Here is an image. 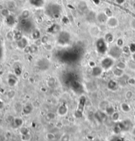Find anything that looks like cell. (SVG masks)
<instances>
[{"label":"cell","instance_id":"ab89813d","mask_svg":"<svg viewBox=\"0 0 135 141\" xmlns=\"http://www.w3.org/2000/svg\"><path fill=\"white\" fill-rule=\"evenodd\" d=\"M55 83V79L53 78L49 79L48 80V82H47V83H48V85L49 87H54Z\"/></svg>","mask_w":135,"mask_h":141},{"label":"cell","instance_id":"8992f818","mask_svg":"<svg viewBox=\"0 0 135 141\" xmlns=\"http://www.w3.org/2000/svg\"><path fill=\"white\" fill-rule=\"evenodd\" d=\"M123 53L122 48L119 46L113 45L110 48V49L108 51V55L109 56L111 57L113 59H118L119 58Z\"/></svg>","mask_w":135,"mask_h":141},{"label":"cell","instance_id":"f907efd6","mask_svg":"<svg viewBox=\"0 0 135 141\" xmlns=\"http://www.w3.org/2000/svg\"><path fill=\"white\" fill-rule=\"evenodd\" d=\"M125 97L127 98V99H130V98H132L133 97V93H132V91H127L126 93V94H125Z\"/></svg>","mask_w":135,"mask_h":141},{"label":"cell","instance_id":"ffe728a7","mask_svg":"<svg viewBox=\"0 0 135 141\" xmlns=\"http://www.w3.org/2000/svg\"><path fill=\"white\" fill-rule=\"evenodd\" d=\"M32 110H33V106H32V105L29 104L24 106L23 108V113L25 115H28V114L31 113Z\"/></svg>","mask_w":135,"mask_h":141},{"label":"cell","instance_id":"5bb4252c","mask_svg":"<svg viewBox=\"0 0 135 141\" xmlns=\"http://www.w3.org/2000/svg\"><path fill=\"white\" fill-rule=\"evenodd\" d=\"M38 67L40 68L41 70H46V69H48L49 68V63L48 60L43 58V59H41V60L38 61Z\"/></svg>","mask_w":135,"mask_h":141},{"label":"cell","instance_id":"7bdbcfd3","mask_svg":"<svg viewBox=\"0 0 135 141\" xmlns=\"http://www.w3.org/2000/svg\"><path fill=\"white\" fill-rule=\"evenodd\" d=\"M123 44H124V41H123V39L122 38H119L117 40V43H116V45L117 46H119L120 47H123Z\"/></svg>","mask_w":135,"mask_h":141},{"label":"cell","instance_id":"836d02e7","mask_svg":"<svg viewBox=\"0 0 135 141\" xmlns=\"http://www.w3.org/2000/svg\"><path fill=\"white\" fill-rule=\"evenodd\" d=\"M117 68H119V69H121V70H125L126 67H127V65H126V64H125L124 62H123V61H121V62H119L117 63V66H116Z\"/></svg>","mask_w":135,"mask_h":141},{"label":"cell","instance_id":"e0dca14e","mask_svg":"<svg viewBox=\"0 0 135 141\" xmlns=\"http://www.w3.org/2000/svg\"><path fill=\"white\" fill-rule=\"evenodd\" d=\"M5 23L8 26H13L16 23V18L13 15H9L8 17H5Z\"/></svg>","mask_w":135,"mask_h":141},{"label":"cell","instance_id":"db71d44e","mask_svg":"<svg viewBox=\"0 0 135 141\" xmlns=\"http://www.w3.org/2000/svg\"><path fill=\"white\" fill-rule=\"evenodd\" d=\"M128 83H129L130 85H135V79L133 78H131L129 79V80H128Z\"/></svg>","mask_w":135,"mask_h":141},{"label":"cell","instance_id":"f546056e","mask_svg":"<svg viewBox=\"0 0 135 141\" xmlns=\"http://www.w3.org/2000/svg\"><path fill=\"white\" fill-rule=\"evenodd\" d=\"M108 105H109V103L107 102V101H102V102H101L99 104V109H100V110L105 112V109L107 108V107L108 106Z\"/></svg>","mask_w":135,"mask_h":141},{"label":"cell","instance_id":"b9f144b4","mask_svg":"<svg viewBox=\"0 0 135 141\" xmlns=\"http://www.w3.org/2000/svg\"><path fill=\"white\" fill-rule=\"evenodd\" d=\"M15 73L16 74V76H20V74L22 73V69L20 66H17L15 68Z\"/></svg>","mask_w":135,"mask_h":141},{"label":"cell","instance_id":"d4e9b609","mask_svg":"<svg viewBox=\"0 0 135 141\" xmlns=\"http://www.w3.org/2000/svg\"><path fill=\"white\" fill-rule=\"evenodd\" d=\"M115 110L114 108V107L111 105H108V106L107 107V108L105 109V113L107 114V115H109V116H111L113 115V113H115Z\"/></svg>","mask_w":135,"mask_h":141},{"label":"cell","instance_id":"f6af8a7d","mask_svg":"<svg viewBox=\"0 0 135 141\" xmlns=\"http://www.w3.org/2000/svg\"><path fill=\"white\" fill-rule=\"evenodd\" d=\"M61 141H70L69 135H68L67 134H65L64 135L61 136Z\"/></svg>","mask_w":135,"mask_h":141},{"label":"cell","instance_id":"3957f363","mask_svg":"<svg viewBox=\"0 0 135 141\" xmlns=\"http://www.w3.org/2000/svg\"><path fill=\"white\" fill-rule=\"evenodd\" d=\"M96 48L98 51V53L99 54L104 55L106 53L107 51V42L105 41L104 38H99L96 42Z\"/></svg>","mask_w":135,"mask_h":141},{"label":"cell","instance_id":"5b68a950","mask_svg":"<svg viewBox=\"0 0 135 141\" xmlns=\"http://www.w3.org/2000/svg\"><path fill=\"white\" fill-rule=\"evenodd\" d=\"M70 40H71V35L69 34V33L65 31H63L59 33L57 39V41L59 44H60L61 45H65L68 44Z\"/></svg>","mask_w":135,"mask_h":141},{"label":"cell","instance_id":"83f0119b","mask_svg":"<svg viewBox=\"0 0 135 141\" xmlns=\"http://www.w3.org/2000/svg\"><path fill=\"white\" fill-rule=\"evenodd\" d=\"M123 127V130L124 131H126V130H129V129L130 128V125H131V122H130L129 120H125V121H123L122 122Z\"/></svg>","mask_w":135,"mask_h":141},{"label":"cell","instance_id":"7402d4cb","mask_svg":"<svg viewBox=\"0 0 135 141\" xmlns=\"http://www.w3.org/2000/svg\"><path fill=\"white\" fill-rule=\"evenodd\" d=\"M113 75H114L115 77H117V78H121V77H122V76H123V74H124V70L116 67V68L113 70Z\"/></svg>","mask_w":135,"mask_h":141},{"label":"cell","instance_id":"f5cc1de1","mask_svg":"<svg viewBox=\"0 0 135 141\" xmlns=\"http://www.w3.org/2000/svg\"><path fill=\"white\" fill-rule=\"evenodd\" d=\"M7 37L8 39H14V33H13L12 32H9L7 34Z\"/></svg>","mask_w":135,"mask_h":141},{"label":"cell","instance_id":"9c48e42d","mask_svg":"<svg viewBox=\"0 0 135 141\" xmlns=\"http://www.w3.org/2000/svg\"><path fill=\"white\" fill-rule=\"evenodd\" d=\"M108 18L109 17L105 15L104 12L99 13L96 15V20L101 24H105V23H107Z\"/></svg>","mask_w":135,"mask_h":141},{"label":"cell","instance_id":"ee69618b","mask_svg":"<svg viewBox=\"0 0 135 141\" xmlns=\"http://www.w3.org/2000/svg\"><path fill=\"white\" fill-rule=\"evenodd\" d=\"M46 137H47V139H48V140H49V141H54V139H55V135H54L53 133H51L47 134Z\"/></svg>","mask_w":135,"mask_h":141},{"label":"cell","instance_id":"30bf717a","mask_svg":"<svg viewBox=\"0 0 135 141\" xmlns=\"http://www.w3.org/2000/svg\"><path fill=\"white\" fill-rule=\"evenodd\" d=\"M95 117L97 119V120L99 122H104L107 119V114L105 112L102 110H99L95 113Z\"/></svg>","mask_w":135,"mask_h":141},{"label":"cell","instance_id":"d6986e66","mask_svg":"<svg viewBox=\"0 0 135 141\" xmlns=\"http://www.w3.org/2000/svg\"><path fill=\"white\" fill-rule=\"evenodd\" d=\"M60 30V27L58 24H54L53 25H51L49 28L48 29V32L49 33H52V34H56L59 32Z\"/></svg>","mask_w":135,"mask_h":141},{"label":"cell","instance_id":"7a4b0ae2","mask_svg":"<svg viewBox=\"0 0 135 141\" xmlns=\"http://www.w3.org/2000/svg\"><path fill=\"white\" fill-rule=\"evenodd\" d=\"M19 28L23 32L31 33L32 32L34 24L28 18H22L19 22Z\"/></svg>","mask_w":135,"mask_h":141},{"label":"cell","instance_id":"7dc6e473","mask_svg":"<svg viewBox=\"0 0 135 141\" xmlns=\"http://www.w3.org/2000/svg\"><path fill=\"white\" fill-rule=\"evenodd\" d=\"M129 47V49H130V53H135V43H131Z\"/></svg>","mask_w":135,"mask_h":141},{"label":"cell","instance_id":"6f0895ef","mask_svg":"<svg viewBox=\"0 0 135 141\" xmlns=\"http://www.w3.org/2000/svg\"><path fill=\"white\" fill-rule=\"evenodd\" d=\"M93 1V2L94 4L96 5H99V3H100V0H92Z\"/></svg>","mask_w":135,"mask_h":141},{"label":"cell","instance_id":"7c38bea8","mask_svg":"<svg viewBox=\"0 0 135 141\" xmlns=\"http://www.w3.org/2000/svg\"><path fill=\"white\" fill-rule=\"evenodd\" d=\"M68 111H69V109L67 106L65 104H63L58 108L57 110V113L59 116H64L67 115V113H68Z\"/></svg>","mask_w":135,"mask_h":141},{"label":"cell","instance_id":"e575fe53","mask_svg":"<svg viewBox=\"0 0 135 141\" xmlns=\"http://www.w3.org/2000/svg\"><path fill=\"white\" fill-rule=\"evenodd\" d=\"M1 14L3 17H7L8 16L10 15V13H9V10L8 9H3L1 11Z\"/></svg>","mask_w":135,"mask_h":141},{"label":"cell","instance_id":"44dd1931","mask_svg":"<svg viewBox=\"0 0 135 141\" xmlns=\"http://www.w3.org/2000/svg\"><path fill=\"white\" fill-rule=\"evenodd\" d=\"M13 124L14 127H16V128L20 127L23 124V119L20 118H15L13 119Z\"/></svg>","mask_w":135,"mask_h":141},{"label":"cell","instance_id":"bcb514c9","mask_svg":"<svg viewBox=\"0 0 135 141\" xmlns=\"http://www.w3.org/2000/svg\"><path fill=\"white\" fill-rule=\"evenodd\" d=\"M15 96V92L13 90L9 91L7 93V96L9 97V98H13Z\"/></svg>","mask_w":135,"mask_h":141},{"label":"cell","instance_id":"11a10c76","mask_svg":"<svg viewBox=\"0 0 135 141\" xmlns=\"http://www.w3.org/2000/svg\"><path fill=\"white\" fill-rule=\"evenodd\" d=\"M88 65L91 67V68H94V67H95L96 66V63H95V62H94V61H90L89 62H88Z\"/></svg>","mask_w":135,"mask_h":141},{"label":"cell","instance_id":"4dcf8cb0","mask_svg":"<svg viewBox=\"0 0 135 141\" xmlns=\"http://www.w3.org/2000/svg\"><path fill=\"white\" fill-rule=\"evenodd\" d=\"M23 37V35H22V33L20 32V31H17L15 32L14 33V39H15L17 41L18 40H20V39H22Z\"/></svg>","mask_w":135,"mask_h":141},{"label":"cell","instance_id":"52a82bcc","mask_svg":"<svg viewBox=\"0 0 135 141\" xmlns=\"http://www.w3.org/2000/svg\"><path fill=\"white\" fill-rule=\"evenodd\" d=\"M115 64V59H113L110 56H107L103 58L101 61V67L103 70H108L110 68H111Z\"/></svg>","mask_w":135,"mask_h":141},{"label":"cell","instance_id":"680465c9","mask_svg":"<svg viewBox=\"0 0 135 141\" xmlns=\"http://www.w3.org/2000/svg\"><path fill=\"white\" fill-rule=\"evenodd\" d=\"M131 26H132L133 28L135 29V20H132V22H131Z\"/></svg>","mask_w":135,"mask_h":141},{"label":"cell","instance_id":"d590c367","mask_svg":"<svg viewBox=\"0 0 135 141\" xmlns=\"http://www.w3.org/2000/svg\"><path fill=\"white\" fill-rule=\"evenodd\" d=\"M54 118H55V115L52 113H47L45 116V119H46V121H51Z\"/></svg>","mask_w":135,"mask_h":141},{"label":"cell","instance_id":"277c9868","mask_svg":"<svg viewBox=\"0 0 135 141\" xmlns=\"http://www.w3.org/2000/svg\"><path fill=\"white\" fill-rule=\"evenodd\" d=\"M86 103V98L84 96H82L80 97L78 104V107L75 112V116L77 118H80L82 116V113L84 110L85 105Z\"/></svg>","mask_w":135,"mask_h":141},{"label":"cell","instance_id":"8d00e7d4","mask_svg":"<svg viewBox=\"0 0 135 141\" xmlns=\"http://www.w3.org/2000/svg\"><path fill=\"white\" fill-rule=\"evenodd\" d=\"M38 50V48L36 45H32L30 46V53H36Z\"/></svg>","mask_w":135,"mask_h":141},{"label":"cell","instance_id":"6da1fadb","mask_svg":"<svg viewBox=\"0 0 135 141\" xmlns=\"http://www.w3.org/2000/svg\"><path fill=\"white\" fill-rule=\"evenodd\" d=\"M46 14L54 18H57L60 17L61 7L60 5L55 3H51L46 8Z\"/></svg>","mask_w":135,"mask_h":141},{"label":"cell","instance_id":"603a6c76","mask_svg":"<svg viewBox=\"0 0 135 141\" xmlns=\"http://www.w3.org/2000/svg\"><path fill=\"white\" fill-rule=\"evenodd\" d=\"M104 39L107 43H112V42H113V41H114V36H113V35L112 34H111V33H107V34H105V35Z\"/></svg>","mask_w":135,"mask_h":141},{"label":"cell","instance_id":"816d5d0a","mask_svg":"<svg viewBox=\"0 0 135 141\" xmlns=\"http://www.w3.org/2000/svg\"><path fill=\"white\" fill-rule=\"evenodd\" d=\"M122 51L123 52L125 53H130V49H129V47H128V46H124V47H123Z\"/></svg>","mask_w":135,"mask_h":141},{"label":"cell","instance_id":"f1b7e54d","mask_svg":"<svg viewBox=\"0 0 135 141\" xmlns=\"http://www.w3.org/2000/svg\"><path fill=\"white\" fill-rule=\"evenodd\" d=\"M121 108L124 112H129L130 111V106L127 103H125V102H123L121 104Z\"/></svg>","mask_w":135,"mask_h":141},{"label":"cell","instance_id":"8fae6325","mask_svg":"<svg viewBox=\"0 0 135 141\" xmlns=\"http://www.w3.org/2000/svg\"><path fill=\"white\" fill-rule=\"evenodd\" d=\"M107 25L108 26L109 28H116L117 26H118V24H119V21L117 20V18L114 17H111L108 18L107 22Z\"/></svg>","mask_w":135,"mask_h":141},{"label":"cell","instance_id":"f35d334b","mask_svg":"<svg viewBox=\"0 0 135 141\" xmlns=\"http://www.w3.org/2000/svg\"><path fill=\"white\" fill-rule=\"evenodd\" d=\"M104 13H105V15L110 18L111 17H113V12L112 10L110 8H106L104 11Z\"/></svg>","mask_w":135,"mask_h":141},{"label":"cell","instance_id":"c3c4849f","mask_svg":"<svg viewBox=\"0 0 135 141\" xmlns=\"http://www.w3.org/2000/svg\"><path fill=\"white\" fill-rule=\"evenodd\" d=\"M20 132L21 133L23 134V135H28V129L26 127H23L20 129Z\"/></svg>","mask_w":135,"mask_h":141},{"label":"cell","instance_id":"ba28073f","mask_svg":"<svg viewBox=\"0 0 135 141\" xmlns=\"http://www.w3.org/2000/svg\"><path fill=\"white\" fill-rule=\"evenodd\" d=\"M69 85L71 87L72 89L77 93H82L83 91V90H84L83 87H82V85L80 84V83L76 80V79L73 81L71 83H70Z\"/></svg>","mask_w":135,"mask_h":141},{"label":"cell","instance_id":"cb8c5ba5","mask_svg":"<svg viewBox=\"0 0 135 141\" xmlns=\"http://www.w3.org/2000/svg\"><path fill=\"white\" fill-rule=\"evenodd\" d=\"M124 131L123 130V127L122 123L120 122V123H118L114 126V128H113V131L115 132V133H119L120 132Z\"/></svg>","mask_w":135,"mask_h":141},{"label":"cell","instance_id":"1f68e13d","mask_svg":"<svg viewBox=\"0 0 135 141\" xmlns=\"http://www.w3.org/2000/svg\"><path fill=\"white\" fill-rule=\"evenodd\" d=\"M7 9L9 10H13V9H15L16 7V4L13 1H9L7 3Z\"/></svg>","mask_w":135,"mask_h":141},{"label":"cell","instance_id":"9a60e30c","mask_svg":"<svg viewBox=\"0 0 135 141\" xmlns=\"http://www.w3.org/2000/svg\"><path fill=\"white\" fill-rule=\"evenodd\" d=\"M28 42L27 39L23 37L22 39H20V40L17 41V47L20 49H25L28 46Z\"/></svg>","mask_w":135,"mask_h":141},{"label":"cell","instance_id":"2e32d148","mask_svg":"<svg viewBox=\"0 0 135 141\" xmlns=\"http://www.w3.org/2000/svg\"><path fill=\"white\" fill-rule=\"evenodd\" d=\"M30 4L35 7H41L44 5V0H28Z\"/></svg>","mask_w":135,"mask_h":141},{"label":"cell","instance_id":"74e56055","mask_svg":"<svg viewBox=\"0 0 135 141\" xmlns=\"http://www.w3.org/2000/svg\"><path fill=\"white\" fill-rule=\"evenodd\" d=\"M111 118L114 121H117L119 120V119L120 118V115L119 113L117 112H115V113H113V115H111Z\"/></svg>","mask_w":135,"mask_h":141},{"label":"cell","instance_id":"4316f807","mask_svg":"<svg viewBox=\"0 0 135 141\" xmlns=\"http://www.w3.org/2000/svg\"><path fill=\"white\" fill-rule=\"evenodd\" d=\"M17 83V79H16V78L15 77H13V76H11L8 79V84L9 85L11 86V87H14L15 86Z\"/></svg>","mask_w":135,"mask_h":141},{"label":"cell","instance_id":"484cf974","mask_svg":"<svg viewBox=\"0 0 135 141\" xmlns=\"http://www.w3.org/2000/svg\"><path fill=\"white\" fill-rule=\"evenodd\" d=\"M32 37L34 40L40 39L41 38V33L38 30H34L32 32Z\"/></svg>","mask_w":135,"mask_h":141},{"label":"cell","instance_id":"4fadbf2b","mask_svg":"<svg viewBox=\"0 0 135 141\" xmlns=\"http://www.w3.org/2000/svg\"><path fill=\"white\" fill-rule=\"evenodd\" d=\"M103 73V68L98 66H96L95 67L92 68V76L93 77L97 78L99 77Z\"/></svg>","mask_w":135,"mask_h":141},{"label":"cell","instance_id":"d6a6232c","mask_svg":"<svg viewBox=\"0 0 135 141\" xmlns=\"http://www.w3.org/2000/svg\"><path fill=\"white\" fill-rule=\"evenodd\" d=\"M31 13L30 11L27 9L23 11V12L21 13V18H28V17H30Z\"/></svg>","mask_w":135,"mask_h":141},{"label":"cell","instance_id":"9f6ffc18","mask_svg":"<svg viewBox=\"0 0 135 141\" xmlns=\"http://www.w3.org/2000/svg\"><path fill=\"white\" fill-rule=\"evenodd\" d=\"M115 2L117 3L118 5H123L125 2V0H115Z\"/></svg>","mask_w":135,"mask_h":141},{"label":"cell","instance_id":"681fc988","mask_svg":"<svg viewBox=\"0 0 135 141\" xmlns=\"http://www.w3.org/2000/svg\"><path fill=\"white\" fill-rule=\"evenodd\" d=\"M61 21H62V23H63V24H67L69 23V18H68V17H66V16L63 17L62 19H61Z\"/></svg>","mask_w":135,"mask_h":141},{"label":"cell","instance_id":"ac0fdd59","mask_svg":"<svg viewBox=\"0 0 135 141\" xmlns=\"http://www.w3.org/2000/svg\"><path fill=\"white\" fill-rule=\"evenodd\" d=\"M107 86V88L109 89L110 91H116L117 89V87H118L117 82H116L115 81L113 80V79H111V80H110L108 81Z\"/></svg>","mask_w":135,"mask_h":141},{"label":"cell","instance_id":"91938a15","mask_svg":"<svg viewBox=\"0 0 135 141\" xmlns=\"http://www.w3.org/2000/svg\"><path fill=\"white\" fill-rule=\"evenodd\" d=\"M132 59H133V61H135V53L132 54Z\"/></svg>","mask_w":135,"mask_h":141},{"label":"cell","instance_id":"60d3db41","mask_svg":"<svg viewBox=\"0 0 135 141\" xmlns=\"http://www.w3.org/2000/svg\"><path fill=\"white\" fill-rule=\"evenodd\" d=\"M40 40H41V43H42V44L46 45V44H47L48 42L49 38L47 35H43V36H42V37L41 38Z\"/></svg>","mask_w":135,"mask_h":141}]
</instances>
